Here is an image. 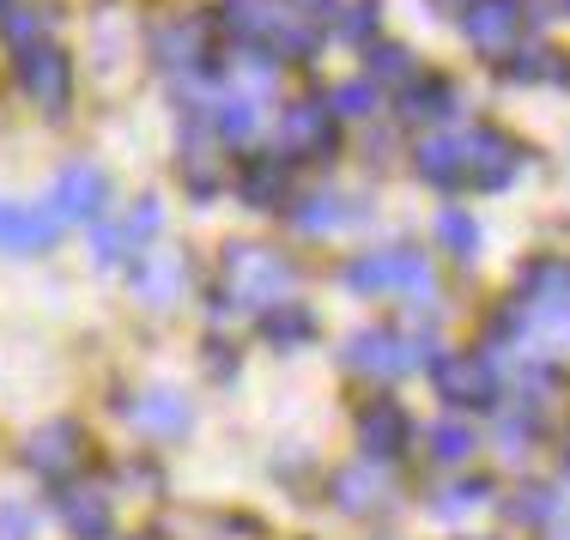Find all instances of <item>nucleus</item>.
<instances>
[{"instance_id": "nucleus-1", "label": "nucleus", "mask_w": 570, "mask_h": 540, "mask_svg": "<svg viewBox=\"0 0 570 540\" xmlns=\"http://www.w3.org/2000/svg\"><path fill=\"white\" fill-rule=\"evenodd\" d=\"M297 292V267L274 243H230L219 255V304L225 310H279Z\"/></svg>"}, {"instance_id": "nucleus-2", "label": "nucleus", "mask_w": 570, "mask_h": 540, "mask_svg": "<svg viewBox=\"0 0 570 540\" xmlns=\"http://www.w3.org/2000/svg\"><path fill=\"white\" fill-rule=\"evenodd\" d=\"M346 286L358 298H406V304H431L438 279H431V255L413 249V243H389V249H371L346 267Z\"/></svg>"}, {"instance_id": "nucleus-3", "label": "nucleus", "mask_w": 570, "mask_h": 540, "mask_svg": "<svg viewBox=\"0 0 570 540\" xmlns=\"http://www.w3.org/2000/svg\"><path fill=\"white\" fill-rule=\"evenodd\" d=\"M341 359L352 371L376 376V383H395L401 371H413V364L431 359V341H413V334H401V328H358L341 346Z\"/></svg>"}, {"instance_id": "nucleus-4", "label": "nucleus", "mask_w": 570, "mask_h": 540, "mask_svg": "<svg viewBox=\"0 0 570 540\" xmlns=\"http://www.w3.org/2000/svg\"><path fill=\"white\" fill-rule=\"evenodd\" d=\"M431 389L450 408H498V371L480 353H443L431 359Z\"/></svg>"}, {"instance_id": "nucleus-5", "label": "nucleus", "mask_w": 570, "mask_h": 540, "mask_svg": "<svg viewBox=\"0 0 570 540\" xmlns=\"http://www.w3.org/2000/svg\"><path fill=\"white\" fill-rule=\"evenodd\" d=\"M461 165H468V188L498 195V188H510L515 170H522V146H515L504 128H473L468 140H461Z\"/></svg>"}, {"instance_id": "nucleus-6", "label": "nucleus", "mask_w": 570, "mask_h": 540, "mask_svg": "<svg viewBox=\"0 0 570 540\" xmlns=\"http://www.w3.org/2000/svg\"><path fill=\"white\" fill-rule=\"evenodd\" d=\"M334 128H341V116H334L328 98H297V104H285V116H279V153L285 158H328Z\"/></svg>"}, {"instance_id": "nucleus-7", "label": "nucleus", "mask_w": 570, "mask_h": 540, "mask_svg": "<svg viewBox=\"0 0 570 540\" xmlns=\"http://www.w3.org/2000/svg\"><path fill=\"white\" fill-rule=\"evenodd\" d=\"M128 279H134V298L146 310H170V304H183V292H188V255L170 249V243H153V249L134 255Z\"/></svg>"}, {"instance_id": "nucleus-8", "label": "nucleus", "mask_w": 570, "mask_h": 540, "mask_svg": "<svg viewBox=\"0 0 570 540\" xmlns=\"http://www.w3.org/2000/svg\"><path fill=\"white\" fill-rule=\"evenodd\" d=\"M19 86L31 104H43V110H67V91H73V61H67L61 43H24L19 49Z\"/></svg>"}, {"instance_id": "nucleus-9", "label": "nucleus", "mask_w": 570, "mask_h": 540, "mask_svg": "<svg viewBox=\"0 0 570 540\" xmlns=\"http://www.w3.org/2000/svg\"><path fill=\"white\" fill-rule=\"evenodd\" d=\"M19 455H24V468L43 474V480H73L79 462H86V431H79L73 420H49V425H37L31 438H24Z\"/></svg>"}, {"instance_id": "nucleus-10", "label": "nucleus", "mask_w": 570, "mask_h": 540, "mask_svg": "<svg viewBox=\"0 0 570 540\" xmlns=\"http://www.w3.org/2000/svg\"><path fill=\"white\" fill-rule=\"evenodd\" d=\"M158 225H165V207H158V195H140V200H134V213H128L121 225H98V237H91V255H98L104 267H116V262H128V255L153 249Z\"/></svg>"}, {"instance_id": "nucleus-11", "label": "nucleus", "mask_w": 570, "mask_h": 540, "mask_svg": "<svg viewBox=\"0 0 570 540\" xmlns=\"http://www.w3.org/2000/svg\"><path fill=\"white\" fill-rule=\"evenodd\" d=\"M515 31H522V0H468V7H461V37H468L480 56L515 49Z\"/></svg>"}, {"instance_id": "nucleus-12", "label": "nucleus", "mask_w": 570, "mask_h": 540, "mask_svg": "<svg viewBox=\"0 0 570 540\" xmlns=\"http://www.w3.org/2000/svg\"><path fill=\"white\" fill-rule=\"evenodd\" d=\"M104 200H110V177H104L98 165H86V158L61 165L56 188H49V207H56V219H98Z\"/></svg>"}, {"instance_id": "nucleus-13", "label": "nucleus", "mask_w": 570, "mask_h": 540, "mask_svg": "<svg viewBox=\"0 0 570 540\" xmlns=\"http://www.w3.org/2000/svg\"><path fill=\"white\" fill-rule=\"evenodd\" d=\"M121 413H128V420L140 425L146 438H158V443L188 438V425H195V408H188V401L176 395V389H146V395L121 401Z\"/></svg>"}, {"instance_id": "nucleus-14", "label": "nucleus", "mask_w": 570, "mask_h": 540, "mask_svg": "<svg viewBox=\"0 0 570 540\" xmlns=\"http://www.w3.org/2000/svg\"><path fill=\"white\" fill-rule=\"evenodd\" d=\"M61 219L56 207H19V200H0V249L7 255H43L56 243Z\"/></svg>"}, {"instance_id": "nucleus-15", "label": "nucleus", "mask_w": 570, "mask_h": 540, "mask_svg": "<svg viewBox=\"0 0 570 540\" xmlns=\"http://www.w3.org/2000/svg\"><path fill=\"white\" fill-rule=\"evenodd\" d=\"M61 522L79 540H110L116 517H110V492L91 480H61Z\"/></svg>"}, {"instance_id": "nucleus-16", "label": "nucleus", "mask_w": 570, "mask_h": 540, "mask_svg": "<svg viewBox=\"0 0 570 540\" xmlns=\"http://www.w3.org/2000/svg\"><path fill=\"white\" fill-rule=\"evenodd\" d=\"M334 504H341L346 517H371V510H383L389 504V468L376 462V455L346 462L341 474H334Z\"/></svg>"}, {"instance_id": "nucleus-17", "label": "nucleus", "mask_w": 570, "mask_h": 540, "mask_svg": "<svg viewBox=\"0 0 570 540\" xmlns=\"http://www.w3.org/2000/svg\"><path fill=\"white\" fill-rule=\"evenodd\" d=\"M153 56H158V67H165V73L195 79L200 67H207V24H200V19H176V24H165V31L153 37Z\"/></svg>"}, {"instance_id": "nucleus-18", "label": "nucleus", "mask_w": 570, "mask_h": 540, "mask_svg": "<svg viewBox=\"0 0 570 540\" xmlns=\"http://www.w3.org/2000/svg\"><path fill=\"white\" fill-rule=\"evenodd\" d=\"M406 438H413V425H406V413L395 408V401H371V408L358 413V443H364V455H376V462L401 455Z\"/></svg>"}, {"instance_id": "nucleus-19", "label": "nucleus", "mask_w": 570, "mask_h": 540, "mask_svg": "<svg viewBox=\"0 0 570 540\" xmlns=\"http://www.w3.org/2000/svg\"><path fill=\"white\" fill-rule=\"evenodd\" d=\"M158 534L165 540H255V522L225 517V510H176Z\"/></svg>"}, {"instance_id": "nucleus-20", "label": "nucleus", "mask_w": 570, "mask_h": 540, "mask_svg": "<svg viewBox=\"0 0 570 540\" xmlns=\"http://www.w3.org/2000/svg\"><path fill=\"white\" fill-rule=\"evenodd\" d=\"M419 177L431 188H468V165H461V140L455 134H425L419 140Z\"/></svg>"}, {"instance_id": "nucleus-21", "label": "nucleus", "mask_w": 570, "mask_h": 540, "mask_svg": "<svg viewBox=\"0 0 570 540\" xmlns=\"http://www.w3.org/2000/svg\"><path fill=\"white\" fill-rule=\"evenodd\" d=\"M285 165H292L285 153L249 158V165H243V177H237V195L249 200V207H279V200L292 195V177H285Z\"/></svg>"}, {"instance_id": "nucleus-22", "label": "nucleus", "mask_w": 570, "mask_h": 540, "mask_svg": "<svg viewBox=\"0 0 570 540\" xmlns=\"http://www.w3.org/2000/svg\"><path fill=\"white\" fill-rule=\"evenodd\" d=\"M401 116H413V121H443V116H455V86H450L443 73H431V79H406Z\"/></svg>"}, {"instance_id": "nucleus-23", "label": "nucleus", "mask_w": 570, "mask_h": 540, "mask_svg": "<svg viewBox=\"0 0 570 540\" xmlns=\"http://www.w3.org/2000/svg\"><path fill=\"white\" fill-rule=\"evenodd\" d=\"M515 298H528V304L570 298V262H559V255H547V262H528V267H522V286H515Z\"/></svg>"}, {"instance_id": "nucleus-24", "label": "nucleus", "mask_w": 570, "mask_h": 540, "mask_svg": "<svg viewBox=\"0 0 570 540\" xmlns=\"http://www.w3.org/2000/svg\"><path fill=\"white\" fill-rule=\"evenodd\" d=\"M292 219L304 225V232H341V225L358 219V207L322 188V195H304V200H297V207H292Z\"/></svg>"}, {"instance_id": "nucleus-25", "label": "nucleus", "mask_w": 570, "mask_h": 540, "mask_svg": "<svg viewBox=\"0 0 570 540\" xmlns=\"http://www.w3.org/2000/svg\"><path fill=\"white\" fill-rule=\"evenodd\" d=\"M510 79H552V86H570V61L559 56L552 43H528L522 56H510Z\"/></svg>"}, {"instance_id": "nucleus-26", "label": "nucleus", "mask_w": 570, "mask_h": 540, "mask_svg": "<svg viewBox=\"0 0 570 540\" xmlns=\"http://www.w3.org/2000/svg\"><path fill=\"white\" fill-rule=\"evenodd\" d=\"M438 243L450 255H461V262H473V255H480V225H473L461 207H443L438 213Z\"/></svg>"}, {"instance_id": "nucleus-27", "label": "nucleus", "mask_w": 570, "mask_h": 540, "mask_svg": "<svg viewBox=\"0 0 570 540\" xmlns=\"http://www.w3.org/2000/svg\"><path fill=\"white\" fill-rule=\"evenodd\" d=\"M309 310H297V304H279V310H267V341L274 346H304L309 341Z\"/></svg>"}, {"instance_id": "nucleus-28", "label": "nucleus", "mask_w": 570, "mask_h": 540, "mask_svg": "<svg viewBox=\"0 0 570 540\" xmlns=\"http://www.w3.org/2000/svg\"><path fill=\"white\" fill-rule=\"evenodd\" d=\"M473 450H480V438H473L468 425H455V420L431 431V455H438V462H468Z\"/></svg>"}, {"instance_id": "nucleus-29", "label": "nucleus", "mask_w": 570, "mask_h": 540, "mask_svg": "<svg viewBox=\"0 0 570 540\" xmlns=\"http://www.w3.org/2000/svg\"><path fill=\"white\" fill-rule=\"evenodd\" d=\"M371 73L389 79V86H406V79H413V56H406V43H371Z\"/></svg>"}, {"instance_id": "nucleus-30", "label": "nucleus", "mask_w": 570, "mask_h": 540, "mask_svg": "<svg viewBox=\"0 0 570 540\" xmlns=\"http://www.w3.org/2000/svg\"><path fill=\"white\" fill-rule=\"evenodd\" d=\"M328 104H334V116H371L376 110V86H371V79H346Z\"/></svg>"}, {"instance_id": "nucleus-31", "label": "nucleus", "mask_w": 570, "mask_h": 540, "mask_svg": "<svg viewBox=\"0 0 570 540\" xmlns=\"http://www.w3.org/2000/svg\"><path fill=\"white\" fill-rule=\"evenodd\" d=\"M473 504H485V480H455L450 492L431 498V510H443V517H455V510H473Z\"/></svg>"}, {"instance_id": "nucleus-32", "label": "nucleus", "mask_w": 570, "mask_h": 540, "mask_svg": "<svg viewBox=\"0 0 570 540\" xmlns=\"http://www.w3.org/2000/svg\"><path fill=\"white\" fill-rule=\"evenodd\" d=\"M37 534V517L24 504H0V540H31Z\"/></svg>"}, {"instance_id": "nucleus-33", "label": "nucleus", "mask_w": 570, "mask_h": 540, "mask_svg": "<svg viewBox=\"0 0 570 540\" xmlns=\"http://www.w3.org/2000/svg\"><path fill=\"white\" fill-rule=\"evenodd\" d=\"M7 37L12 43H43V12H7Z\"/></svg>"}, {"instance_id": "nucleus-34", "label": "nucleus", "mask_w": 570, "mask_h": 540, "mask_svg": "<svg viewBox=\"0 0 570 540\" xmlns=\"http://www.w3.org/2000/svg\"><path fill=\"white\" fill-rule=\"evenodd\" d=\"M522 443H534V413H510L504 420V450L522 455Z\"/></svg>"}, {"instance_id": "nucleus-35", "label": "nucleus", "mask_w": 570, "mask_h": 540, "mask_svg": "<svg viewBox=\"0 0 570 540\" xmlns=\"http://www.w3.org/2000/svg\"><path fill=\"white\" fill-rule=\"evenodd\" d=\"M285 7H297V12H304V19H322V12H334V7H341V0H285Z\"/></svg>"}, {"instance_id": "nucleus-36", "label": "nucleus", "mask_w": 570, "mask_h": 540, "mask_svg": "<svg viewBox=\"0 0 570 540\" xmlns=\"http://www.w3.org/2000/svg\"><path fill=\"white\" fill-rule=\"evenodd\" d=\"M528 12H540V19H570V0H534Z\"/></svg>"}, {"instance_id": "nucleus-37", "label": "nucleus", "mask_w": 570, "mask_h": 540, "mask_svg": "<svg viewBox=\"0 0 570 540\" xmlns=\"http://www.w3.org/2000/svg\"><path fill=\"white\" fill-rule=\"evenodd\" d=\"M552 529L570 540V485H559V517H552Z\"/></svg>"}, {"instance_id": "nucleus-38", "label": "nucleus", "mask_w": 570, "mask_h": 540, "mask_svg": "<svg viewBox=\"0 0 570 540\" xmlns=\"http://www.w3.org/2000/svg\"><path fill=\"white\" fill-rule=\"evenodd\" d=\"M438 7H468V0H438Z\"/></svg>"}, {"instance_id": "nucleus-39", "label": "nucleus", "mask_w": 570, "mask_h": 540, "mask_svg": "<svg viewBox=\"0 0 570 540\" xmlns=\"http://www.w3.org/2000/svg\"><path fill=\"white\" fill-rule=\"evenodd\" d=\"M7 7H12V0H0V12H7Z\"/></svg>"}]
</instances>
